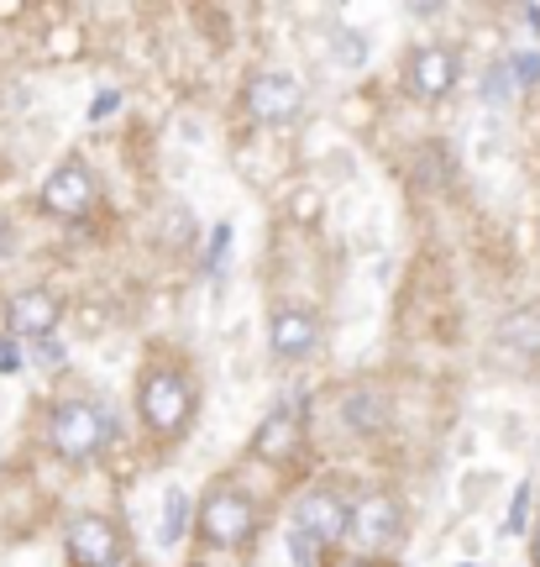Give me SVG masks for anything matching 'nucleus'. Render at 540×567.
<instances>
[{
    "label": "nucleus",
    "instance_id": "f257e3e1",
    "mask_svg": "<svg viewBox=\"0 0 540 567\" xmlns=\"http://www.w3.org/2000/svg\"><path fill=\"white\" fill-rule=\"evenodd\" d=\"M116 436V421L111 410L95 405V400H59L48 410V446L59 452L63 463H90L101 457Z\"/></svg>",
    "mask_w": 540,
    "mask_h": 567
},
{
    "label": "nucleus",
    "instance_id": "f03ea898",
    "mask_svg": "<svg viewBox=\"0 0 540 567\" xmlns=\"http://www.w3.org/2000/svg\"><path fill=\"white\" fill-rule=\"evenodd\" d=\"M137 410H142V425L153 436H184L189 431V415H195V389H189V373L168 363H153L147 373L137 379Z\"/></svg>",
    "mask_w": 540,
    "mask_h": 567
},
{
    "label": "nucleus",
    "instance_id": "7ed1b4c3",
    "mask_svg": "<svg viewBox=\"0 0 540 567\" xmlns=\"http://www.w3.org/2000/svg\"><path fill=\"white\" fill-rule=\"evenodd\" d=\"M195 526H200L205 547L237 551V547H247V542H252V530H258V505H252V494H241V488H231V484H216L200 499Z\"/></svg>",
    "mask_w": 540,
    "mask_h": 567
},
{
    "label": "nucleus",
    "instance_id": "20e7f679",
    "mask_svg": "<svg viewBox=\"0 0 540 567\" xmlns=\"http://www.w3.org/2000/svg\"><path fill=\"white\" fill-rule=\"evenodd\" d=\"M404 536V505L388 488H367L352 499V547L357 557H383Z\"/></svg>",
    "mask_w": 540,
    "mask_h": 567
},
{
    "label": "nucleus",
    "instance_id": "39448f33",
    "mask_svg": "<svg viewBox=\"0 0 540 567\" xmlns=\"http://www.w3.org/2000/svg\"><path fill=\"white\" fill-rule=\"evenodd\" d=\"M241 105H247V116L262 126H289L304 111V84L294 80V74H283V69H262V74L247 80Z\"/></svg>",
    "mask_w": 540,
    "mask_h": 567
},
{
    "label": "nucleus",
    "instance_id": "423d86ee",
    "mask_svg": "<svg viewBox=\"0 0 540 567\" xmlns=\"http://www.w3.org/2000/svg\"><path fill=\"white\" fill-rule=\"evenodd\" d=\"M289 526L310 530L315 542L325 547H341L346 536H352V505H346V494L336 488H304L300 499H294V515H289Z\"/></svg>",
    "mask_w": 540,
    "mask_h": 567
},
{
    "label": "nucleus",
    "instance_id": "0eeeda50",
    "mask_svg": "<svg viewBox=\"0 0 540 567\" xmlns=\"http://www.w3.org/2000/svg\"><path fill=\"white\" fill-rule=\"evenodd\" d=\"M457 53L451 48H440V42H425V48H415L409 59H404V90L415 95V101L436 105L446 101L451 90H457Z\"/></svg>",
    "mask_w": 540,
    "mask_h": 567
},
{
    "label": "nucleus",
    "instance_id": "6e6552de",
    "mask_svg": "<svg viewBox=\"0 0 540 567\" xmlns=\"http://www.w3.org/2000/svg\"><path fill=\"white\" fill-rule=\"evenodd\" d=\"M63 547L74 567H116L121 563V530L105 515H74L63 530Z\"/></svg>",
    "mask_w": 540,
    "mask_h": 567
},
{
    "label": "nucleus",
    "instance_id": "1a4fd4ad",
    "mask_svg": "<svg viewBox=\"0 0 540 567\" xmlns=\"http://www.w3.org/2000/svg\"><path fill=\"white\" fill-rule=\"evenodd\" d=\"M42 210L63 216V221H80L84 210H95V174L84 163H59L42 184Z\"/></svg>",
    "mask_w": 540,
    "mask_h": 567
},
{
    "label": "nucleus",
    "instance_id": "9d476101",
    "mask_svg": "<svg viewBox=\"0 0 540 567\" xmlns=\"http://www.w3.org/2000/svg\"><path fill=\"white\" fill-rule=\"evenodd\" d=\"M304 410H310V394H294V400H283L273 415H262L258 436H252V446H258V457H268V463H289L294 452H300L304 442Z\"/></svg>",
    "mask_w": 540,
    "mask_h": 567
},
{
    "label": "nucleus",
    "instance_id": "9b49d317",
    "mask_svg": "<svg viewBox=\"0 0 540 567\" xmlns=\"http://www.w3.org/2000/svg\"><path fill=\"white\" fill-rule=\"evenodd\" d=\"M315 347H321V316H315V310L289 305V310H279V316L268 321V352H273L279 363H304Z\"/></svg>",
    "mask_w": 540,
    "mask_h": 567
},
{
    "label": "nucleus",
    "instance_id": "f8f14e48",
    "mask_svg": "<svg viewBox=\"0 0 540 567\" xmlns=\"http://www.w3.org/2000/svg\"><path fill=\"white\" fill-rule=\"evenodd\" d=\"M59 316H63V300L53 289H21L6 305V326H11V337H21V342H48L59 331Z\"/></svg>",
    "mask_w": 540,
    "mask_h": 567
},
{
    "label": "nucleus",
    "instance_id": "ddd939ff",
    "mask_svg": "<svg viewBox=\"0 0 540 567\" xmlns=\"http://www.w3.org/2000/svg\"><path fill=\"white\" fill-rule=\"evenodd\" d=\"M388 415H394V405H388V394L378 384H362L341 394V425L352 436H378L383 425H388Z\"/></svg>",
    "mask_w": 540,
    "mask_h": 567
},
{
    "label": "nucleus",
    "instance_id": "4468645a",
    "mask_svg": "<svg viewBox=\"0 0 540 567\" xmlns=\"http://www.w3.org/2000/svg\"><path fill=\"white\" fill-rule=\"evenodd\" d=\"M499 347L520 363H540V310H515L499 321Z\"/></svg>",
    "mask_w": 540,
    "mask_h": 567
},
{
    "label": "nucleus",
    "instance_id": "2eb2a0df",
    "mask_svg": "<svg viewBox=\"0 0 540 567\" xmlns=\"http://www.w3.org/2000/svg\"><path fill=\"white\" fill-rule=\"evenodd\" d=\"M184 530H189V494H184V488H168V494H163V542L179 547Z\"/></svg>",
    "mask_w": 540,
    "mask_h": 567
},
{
    "label": "nucleus",
    "instance_id": "dca6fc26",
    "mask_svg": "<svg viewBox=\"0 0 540 567\" xmlns=\"http://www.w3.org/2000/svg\"><path fill=\"white\" fill-rule=\"evenodd\" d=\"M289 557H294V567H325V542H315L300 526H289Z\"/></svg>",
    "mask_w": 540,
    "mask_h": 567
},
{
    "label": "nucleus",
    "instance_id": "f3484780",
    "mask_svg": "<svg viewBox=\"0 0 540 567\" xmlns=\"http://www.w3.org/2000/svg\"><path fill=\"white\" fill-rule=\"evenodd\" d=\"M362 59H367V42H362L357 32H336V63H352V69H357Z\"/></svg>",
    "mask_w": 540,
    "mask_h": 567
},
{
    "label": "nucleus",
    "instance_id": "a211bd4d",
    "mask_svg": "<svg viewBox=\"0 0 540 567\" xmlns=\"http://www.w3.org/2000/svg\"><path fill=\"white\" fill-rule=\"evenodd\" d=\"M482 90H488V101H503V95H509V63H494Z\"/></svg>",
    "mask_w": 540,
    "mask_h": 567
},
{
    "label": "nucleus",
    "instance_id": "6ab92c4d",
    "mask_svg": "<svg viewBox=\"0 0 540 567\" xmlns=\"http://www.w3.org/2000/svg\"><path fill=\"white\" fill-rule=\"evenodd\" d=\"M515 74H520V84L530 90V84H540V59H530V53H515V63H509Z\"/></svg>",
    "mask_w": 540,
    "mask_h": 567
},
{
    "label": "nucleus",
    "instance_id": "aec40b11",
    "mask_svg": "<svg viewBox=\"0 0 540 567\" xmlns=\"http://www.w3.org/2000/svg\"><path fill=\"white\" fill-rule=\"evenodd\" d=\"M525 509H530V488H520V494H515V505H509V520H503V530H520L525 526Z\"/></svg>",
    "mask_w": 540,
    "mask_h": 567
},
{
    "label": "nucleus",
    "instance_id": "412c9836",
    "mask_svg": "<svg viewBox=\"0 0 540 567\" xmlns=\"http://www.w3.org/2000/svg\"><path fill=\"white\" fill-rule=\"evenodd\" d=\"M17 368H21L17 342H11V337H0V373H17Z\"/></svg>",
    "mask_w": 540,
    "mask_h": 567
},
{
    "label": "nucleus",
    "instance_id": "4be33fe9",
    "mask_svg": "<svg viewBox=\"0 0 540 567\" xmlns=\"http://www.w3.org/2000/svg\"><path fill=\"white\" fill-rule=\"evenodd\" d=\"M38 358H42V363H63V347L48 337V342H38Z\"/></svg>",
    "mask_w": 540,
    "mask_h": 567
},
{
    "label": "nucleus",
    "instance_id": "5701e85b",
    "mask_svg": "<svg viewBox=\"0 0 540 567\" xmlns=\"http://www.w3.org/2000/svg\"><path fill=\"white\" fill-rule=\"evenodd\" d=\"M336 567H394V563H383V557H346V563Z\"/></svg>",
    "mask_w": 540,
    "mask_h": 567
},
{
    "label": "nucleus",
    "instance_id": "b1692460",
    "mask_svg": "<svg viewBox=\"0 0 540 567\" xmlns=\"http://www.w3.org/2000/svg\"><path fill=\"white\" fill-rule=\"evenodd\" d=\"M105 111H116V95H101V101L90 105V116H105Z\"/></svg>",
    "mask_w": 540,
    "mask_h": 567
},
{
    "label": "nucleus",
    "instance_id": "393cba45",
    "mask_svg": "<svg viewBox=\"0 0 540 567\" xmlns=\"http://www.w3.org/2000/svg\"><path fill=\"white\" fill-rule=\"evenodd\" d=\"M530 563L540 567V526H536V536H530Z\"/></svg>",
    "mask_w": 540,
    "mask_h": 567
},
{
    "label": "nucleus",
    "instance_id": "a878e982",
    "mask_svg": "<svg viewBox=\"0 0 540 567\" xmlns=\"http://www.w3.org/2000/svg\"><path fill=\"white\" fill-rule=\"evenodd\" d=\"M536 457H540V446H536Z\"/></svg>",
    "mask_w": 540,
    "mask_h": 567
}]
</instances>
